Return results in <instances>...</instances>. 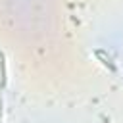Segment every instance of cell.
<instances>
[{"label": "cell", "instance_id": "7a4b0ae2", "mask_svg": "<svg viewBox=\"0 0 123 123\" xmlns=\"http://www.w3.org/2000/svg\"><path fill=\"white\" fill-rule=\"evenodd\" d=\"M6 83H8V73H6V56H4V52H0V90L6 88Z\"/></svg>", "mask_w": 123, "mask_h": 123}, {"label": "cell", "instance_id": "3957f363", "mask_svg": "<svg viewBox=\"0 0 123 123\" xmlns=\"http://www.w3.org/2000/svg\"><path fill=\"white\" fill-rule=\"evenodd\" d=\"M2 106H4V102H2V94H0V123H2Z\"/></svg>", "mask_w": 123, "mask_h": 123}, {"label": "cell", "instance_id": "6da1fadb", "mask_svg": "<svg viewBox=\"0 0 123 123\" xmlns=\"http://www.w3.org/2000/svg\"><path fill=\"white\" fill-rule=\"evenodd\" d=\"M94 56H96V60L104 65V67H108L111 73H117V65H115V62H113V58L106 52V50H96L94 52Z\"/></svg>", "mask_w": 123, "mask_h": 123}]
</instances>
